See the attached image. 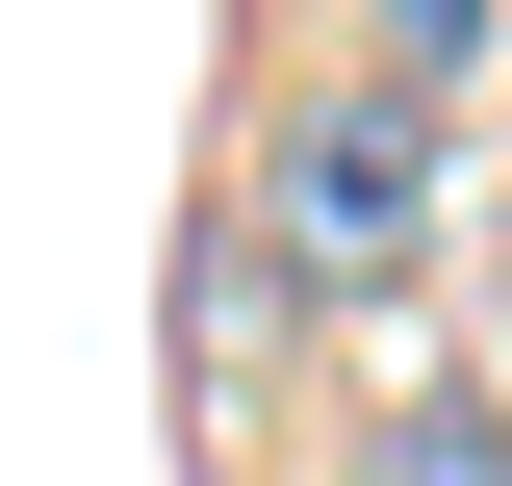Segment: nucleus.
<instances>
[{
    "mask_svg": "<svg viewBox=\"0 0 512 486\" xmlns=\"http://www.w3.org/2000/svg\"><path fill=\"white\" fill-rule=\"evenodd\" d=\"M461 231V154H436V77H308V103L256 128V256L308 307H410Z\"/></svg>",
    "mask_w": 512,
    "mask_h": 486,
    "instance_id": "f257e3e1",
    "label": "nucleus"
},
{
    "mask_svg": "<svg viewBox=\"0 0 512 486\" xmlns=\"http://www.w3.org/2000/svg\"><path fill=\"white\" fill-rule=\"evenodd\" d=\"M359 486H512V410L487 384H410V410H384V461Z\"/></svg>",
    "mask_w": 512,
    "mask_h": 486,
    "instance_id": "f03ea898",
    "label": "nucleus"
},
{
    "mask_svg": "<svg viewBox=\"0 0 512 486\" xmlns=\"http://www.w3.org/2000/svg\"><path fill=\"white\" fill-rule=\"evenodd\" d=\"M487 26H512V0H384V77H461Z\"/></svg>",
    "mask_w": 512,
    "mask_h": 486,
    "instance_id": "7ed1b4c3",
    "label": "nucleus"
}]
</instances>
